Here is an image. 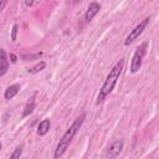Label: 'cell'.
Segmentation results:
<instances>
[{
  "label": "cell",
  "instance_id": "7a4b0ae2",
  "mask_svg": "<svg viewBox=\"0 0 159 159\" xmlns=\"http://www.w3.org/2000/svg\"><path fill=\"white\" fill-rule=\"evenodd\" d=\"M123 67H124V60L123 58H120L119 61H117V63L112 67V70L107 75L104 82H103V84H102V87H101V89L98 92V96H97V99H96V104L97 106L101 104L106 99V97L113 91L114 86L117 84V82H118V80L120 77V73L123 71Z\"/></svg>",
  "mask_w": 159,
  "mask_h": 159
},
{
  "label": "cell",
  "instance_id": "ac0fdd59",
  "mask_svg": "<svg viewBox=\"0 0 159 159\" xmlns=\"http://www.w3.org/2000/svg\"><path fill=\"white\" fill-rule=\"evenodd\" d=\"M0 150H1V143H0Z\"/></svg>",
  "mask_w": 159,
  "mask_h": 159
},
{
  "label": "cell",
  "instance_id": "8992f818",
  "mask_svg": "<svg viewBox=\"0 0 159 159\" xmlns=\"http://www.w3.org/2000/svg\"><path fill=\"white\" fill-rule=\"evenodd\" d=\"M99 10H101V4H99V2H97V1L89 2L88 7H87V11H86V14H84V20H86L87 22H89V21L99 12Z\"/></svg>",
  "mask_w": 159,
  "mask_h": 159
},
{
  "label": "cell",
  "instance_id": "3957f363",
  "mask_svg": "<svg viewBox=\"0 0 159 159\" xmlns=\"http://www.w3.org/2000/svg\"><path fill=\"white\" fill-rule=\"evenodd\" d=\"M147 48H148V42L144 41L142 45H139V47L135 50L133 57H132V62H130V72L132 73H137L143 65V58L147 53Z\"/></svg>",
  "mask_w": 159,
  "mask_h": 159
},
{
  "label": "cell",
  "instance_id": "7c38bea8",
  "mask_svg": "<svg viewBox=\"0 0 159 159\" xmlns=\"http://www.w3.org/2000/svg\"><path fill=\"white\" fill-rule=\"evenodd\" d=\"M21 154H22V147H21V145H19V147H16V148H15V150L11 153V155H10V158H9V159H20Z\"/></svg>",
  "mask_w": 159,
  "mask_h": 159
},
{
  "label": "cell",
  "instance_id": "2e32d148",
  "mask_svg": "<svg viewBox=\"0 0 159 159\" xmlns=\"http://www.w3.org/2000/svg\"><path fill=\"white\" fill-rule=\"evenodd\" d=\"M10 58H11V62H16V56L14 53H10Z\"/></svg>",
  "mask_w": 159,
  "mask_h": 159
},
{
  "label": "cell",
  "instance_id": "4fadbf2b",
  "mask_svg": "<svg viewBox=\"0 0 159 159\" xmlns=\"http://www.w3.org/2000/svg\"><path fill=\"white\" fill-rule=\"evenodd\" d=\"M17 32H19V25L17 24H14L12 29H11V41L15 42L16 39H17Z\"/></svg>",
  "mask_w": 159,
  "mask_h": 159
},
{
  "label": "cell",
  "instance_id": "ba28073f",
  "mask_svg": "<svg viewBox=\"0 0 159 159\" xmlns=\"http://www.w3.org/2000/svg\"><path fill=\"white\" fill-rule=\"evenodd\" d=\"M20 88H21V86H20L19 83H15V84L9 86V87L5 89V93H4L5 99H11V98H14V97L20 92Z\"/></svg>",
  "mask_w": 159,
  "mask_h": 159
},
{
  "label": "cell",
  "instance_id": "8fae6325",
  "mask_svg": "<svg viewBox=\"0 0 159 159\" xmlns=\"http://www.w3.org/2000/svg\"><path fill=\"white\" fill-rule=\"evenodd\" d=\"M45 67H46V62H45V61H40V62L36 63L31 70H29V73H31V75H36V73L41 72Z\"/></svg>",
  "mask_w": 159,
  "mask_h": 159
},
{
  "label": "cell",
  "instance_id": "6da1fadb",
  "mask_svg": "<svg viewBox=\"0 0 159 159\" xmlns=\"http://www.w3.org/2000/svg\"><path fill=\"white\" fill-rule=\"evenodd\" d=\"M84 119H86V113H82L80 117H77V118L73 120V123L70 125V128L63 133L62 138L60 139V142L57 143V145H56V148H55L53 159H60V158L65 154V152L68 149V147H70L72 139L75 138V135H76V134L78 133V130L81 129V127H82Z\"/></svg>",
  "mask_w": 159,
  "mask_h": 159
},
{
  "label": "cell",
  "instance_id": "5b68a950",
  "mask_svg": "<svg viewBox=\"0 0 159 159\" xmlns=\"http://www.w3.org/2000/svg\"><path fill=\"white\" fill-rule=\"evenodd\" d=\"M123 147H124L123 139H117V140H114V142L107 148L106 157H107L108 159H114V158H117V157L120 154Z\"/></svg>",
  "mask_w": 159,
  "mask_h": 159
},
{
  "label": "cell",
  "instance_id": "30bf717a",
  "mask_svg": "<svg viewBox=\"0 0 159 159\" xmlns=\"http://www.w3.org/2000/svg\"><path fill=\"white\" fill-rule=\"evenodd\" d=\"M34 109H35V99H34V98H31V99L26 103V106H25V108H24L22 117H29L30 114H32Z\"/></svg>",
  "mask_w": 159,
  "mask_h": 159
},
{
  "label": "cell",
  "instance_id": "52a82bcc",
  "mask_svg": "<svg viewBox=\"0 0 159 159\" xmlns=\"http://www.w3.org/2000/svg\"><path fill=\"white\" fill-rule=\"evenodd\" d=\"M9 70V60L6 51L4 48H0V77L4 76Z\"/></svg>",
  "mask_w": 159,
  "mask_h": 159
},
{
  "label": "cell",
  "instance_id": "9a60e30c",
  "mask_svg": "<svg viewBox=\"0 0 159 159\" xmlns=\"http://www.w3.org/2000/svg\"><path fill=\"white\" fill-rule=\"evenodd\" d=\"M6 4H7V1H0V12H1L2 9L6 6Z\"/></svg>",
  "mask_w": 159,
  "mask_h": 159
},
{
  "label": "cell",
  "instance_id": "9c48e42d",
  "mask_svg": "<svg viewBox=\"0 0 159 159\" xmlns=\"http://www.w3.org/2000/svg\"><path fill=\"white\" fill-rule=\"evenodd\" d=\"M50 128H51V122H50V119H43V120H41V122L39 123L36 132H37V134H39L40 137H43V135H46V134L48 133Z\"/></svg>",
  "mask_w": 159,
  "mask_h": 159
},
{
  "label": "cell",
  "instance_id": "277c9868",
  "mask_svg": "<svg viewBox=\"0 0 159 159\" xmlns=\"http://www.w3.org/2000/svg\"><path fill=\"white\" fill-rule=\"evenodd\" d=\"M149 21H150V17H145L144 20H142L130 32H129V35L125 37V41H124V45L125 46H129L130 43H133L142 34H143V31L145 30V27L149 25Z\"/></svg>",
  "mask_w": 159,
  "mask_h": 159
},
{
  "label": "cell",
  "instance_id": "5bb4252c",
  "mask_svg": "<svg viewBox=\"0 0 159 159\" xmlns=\"http://www.w3.org/2000/svg\"><path fill=\"white\" fill-rule=\"evenodd\" d=\"M42 53L40 52V53H35V55H22V58L25 60V61H32V60H36L37 57H40Z\"/></svg>",
  "mask_w": 159,
  "mask_h": 159
},
{
  "label": "cell",
  "instance_id": "e0dca14e",
  "mask_svg": "<svg viewBox=\"0 0 159 159\" xmlns=\"http://www.w3.org/2000/svg\"><path fill=\"white\" fill-rule=\"evenodd\" d=\"M34 4H35L34 1H25V5H26V6H32Z\"/></svg>",
  "mask_w": 159,
  "mask_h": 159
}]
</instances>
